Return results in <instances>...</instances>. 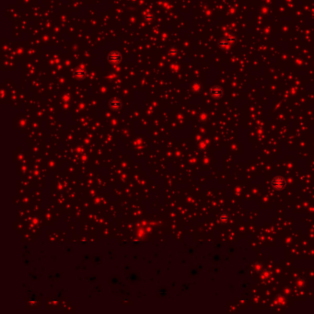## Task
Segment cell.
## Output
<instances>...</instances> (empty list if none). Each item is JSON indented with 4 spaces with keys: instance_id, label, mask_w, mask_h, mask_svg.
<instances>
[{
    "instance_id": "obj_1",
    "label": "cell",
    "mask_w": 314,
    "mask_h": 314,
    "mask_svg": "<svg viewBox=\"0 0 314 314\" xmlns=\"http://www.w3.org/2000/svg\"><path fill=\"white\" fill-rule=\"evenodd\" d=\"M272 186L275 190L281 191L286 186V182L283 177L278 176V177H276L272 181Z\"/></svg>"
},
{
    "instance_id": "obj_2",
    "label": "cell",
    "mask_w": 314,
    "mask_h": 314,
    "mask_svg": "<svg viewBox=\"0 0 314 314\" xmlns=\"http://www.w3.org/2000/svg\"><path fill=\"white\" fill-rule=\"evenodd\" d=\"M108 60L110 63L116 64H119L122 60V55L119 52H111L108 55Z\"/></svg>"
},
{
    "instance_id": "obj_3",
    "label": "cell",
    "mask_w": 314,
    "mask_h": 314,
    "mask_svg": "<svg viewBox=\"0 0 314 314\" xmlns=\"http://www.w3.org/2000/svg\"><path fill=\"white\" fill-rule=\"evenodd\" d=\"M74 76L77 79L81 80L86 77V71L83 67H78V68H76L74 71Z\"/></svg>"
},
{
    "instance_id": "obj_4",
    "label": "cell",
    "mask_w": 314,
    "mask_h": 314,
    "mask_svg": "<svg viewBox=\"0 0 314 314\" xmlns=\"http://www.w3.org/2000/svg\"><path fill=\"white\" fill-rule=\"evenodd\" d=\"M110 106L114 109H119L121 107V102L118 100H113L110 102Z\"/></svg>"
},
{
    "instance_id": "obj_5",
    "label": "cell",
    "mask_w": 314,
    "mask_h": 314,
    "mask_svg": "<svg viewBox=\"0 0 314 314\" xmlns=\"http://www.w3.org/2000/svg\"><path fill=\"white\" fill-rule=\"evenodd\" d=\"M219 220L222 222V223H227L229 220H230V216L228 214H222L219 217Z\"/></svg>"
}]
</instances>
